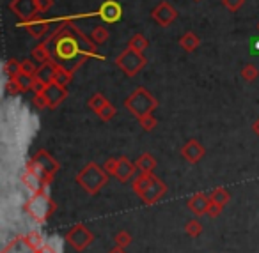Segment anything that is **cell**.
<instances>
[{
    "label": "cell",
    "instance_id": "obj_5",
    "mask_svg": "<svg viewBox=\"0 0 259 253\" xmlns=\"http://www.w3.org/2000/svg\"><path fill=\"white\" fill-rule=\"evenodd\" d=\"M52 209H54V204H52L50 196L45 195L43 191L36 193V195L29 200V204H27V211H29V214L32 218H36L37 221L47 220L48 214L52 213Z\"/></svg>",
    "mask_w": 259,
    "mask_h": 253
},
{
    "label": "cell",
    "instance_id": "obj_22",
    "mask_svg": "<svg viewBox=\"0 0 259 253\" xmlns=\"http://www.w3.org/2000/svg\"><path fill=\"white\" fill-rule=\"evenodd\" d=\"M199 43H201V39H199V37L195 36L194 32H187V34H183V36L180 37V46L183 48L185 52L197 50Z\"/></svg>",
    "mask_w": 259,
    "mask_h": 253
},
{
    "label": "cell",
    "instance_id": "obj_31",
    "mask_svg": "<svg viewBox=\"0 0 259 253\" xmlns=\"http://www.w3.org/2000/svg\"><path fill=\"white\" fill-rule=\"evenodd\" d=\"M114 115H115V107H114V105H110V103H107L100 112H98V117H100L101 121H110Z\"/></svg>",
    "mask_w": 259,
    "mask_h": 253
},
{
    "label": "cell",
    "instance_id": "obj_14",
    "mask_svg": "<svg viewBox=\"0 0 259 253\" xmlns=\"http://www.w3.org/2000/svg\"><path fill=\"white\" fill-rule=\"evenodd\" d=\"M34 161H36V163L39 165L45 172H47V175L50 179H52V175L59 170V163L47 153V150H39V153H37V156L34 158Z\"/></svg>",
    "mask_w": 259,
    "mask_h": 253
},
{
    "label": "cell",
    "instance_id": "obj_33",
    "mask_svg": "<svg viewBox=\"0 0 259 253\" xmlns=\"http://www.w3.org/2000/svg\"><path fill=\"white\" fill-rule=\"evenodd\" d=\"M222 4H224V8H226L227 11L236 13L238 9H240L241 6L245 4V0H222Z\"/></svg>",
    "mask_w": 259,
    "mask_h": 253
},
{
    "label": "cell",
    "instance_id": "obj_1",
    "mask_svg": "<svg viewBox=\"0 0 259 253\" xmlns=\"http://www.w3.org/2000/svg\"><path fill=\"white\" fill-rule=\"evenodd\" d=\"M45 43L48 44V48H52V55L54 61H57L59 64L64 66V62H73L76 61L78 55L82 57H96L98 52L96 46L91 37H87L78 27L73 23L71 18L62 20L61 27L48 37ZM78 64H82V61H76Z\"/></svg>",
    "mask_w": 259,
    "mask_h": 253
},
{
    "label": "cell",
    "instance_id": "obj_38",
    "mask_svg": "<svg viewBox=\"0 0 259 253\" xmlns=\"http://www.w3.org/2000/svg\"><path fill=\"white\" fill-rule=\"evenodd\" d=\"M34 105H36L37 108H45V107H48V105H47V97H45V94H34Z\"/></svg>",
    "mask_w": 259,
    "mask_h": 253
},
{
    "label": "cell",
    "instance_id": "obj_13",
    "mask_svg": "<svg viewBox=\"0 0 259 253\" xmlns=\"http://www.w3.org/2000/svg\"><path fill=\"white\" fill-rule=\"evenodd\" d=\"M22 182L30 193H34V195L43 191V186L47 184V182H45L36 172L30 170V168H25V172H23V175H22Z\"/></svg>",
    "mask_w": 259,
    "mask_h": 253
},
{
    "label": "cell",
    "instance_id": "obj_16",
    "mask_svg": "<svg viewBox=\"0 0 259 253\" xmlns=\"http://www.w3.org/2000/svg\"><path fill=\"white\" fill-rule=\"evenodd\" d=\"M55 64H57V61H50V62H45V64H41L39 68H37V71H36V78L41 80V82H45L47 85H48V83H52V82H54Z\"/></svg>",
    "mask_w": 259,
    "mask_h": 253
},
{
    "label": "cell",
    "instance_id": "obj_6",
    "mask_svg": "<svg viewBox=\"0 0 259 253\" xmlns=\"http://www.w3.org/2000/svg\"><path fill=\"white\" fill-rule=\"evenodd\" d=\"M9 9L20 18V25L29 23L32 18L41 15L39 8H37V0H13L9 4Z\"/></svg>",
    "mask_w": 259,
    "mask_h": 253
},
{
    "label": "cell",
    "instance_id": "obj_15",
    "mask_svg": "<svg viewBox=\"0 0 259 253\" xmlns=\"http://www.w3.org/2000/svg\"><path fill=\"white\" fill-rule=\"evenodd\" d=\"M135 170H137V167H135V163L128 161V158H117V168H115L114 175L119 179V181L126 182L132 175L135 174Z\"/></svg>",
    "mask_w": 259,
    "mask_h": 253
},
{
    "label": "cell",
    "instance_id": "obj_41",
    "mask_svg": "<svg viewBox=\"0 0 259 253\" xmlns=\"http://www.w3.org/2000/svg\"><path fill=\"white\" fill-rule=\"evenodd\" d=\"M257 30H259V23H257Z\"/></svg>",
    "mask_w": 259,
    "mask_h": 253
},
{
    "label": "cell",
    "instance_id": "obj_3",
    "mask_svg": "<svg viewBox=\"0 0 259 253\" xmlns=\"http://www.w3.org/2000/svg\"><path fill=\"white\" fill-rule=\"evenodd\" d=\"M107 179H108L107 170L98 167L96 163H89L87 167H83L82 170H80L78 175H76L78 184L82 186L87 193H91V195L100 191V189L107 184Z\"/></svg>",
    "mask_w": 259,
    "mask_h": 253
},
{
    "label": "cell",
    "instance_id": "obj_35",
    "mask_svg": "<svg viewBox=\"0 0 259 253\" xmlns=\"http://www.w3.org/2000/svg\"><path fill=\"white\" fill-rule=\"evenodd\" d=\"M45 89H47V83L41 82V80H37L36 76H34V83H32V92L34 94H43Z\"/></svg>",
    "mask_w": 259,
    "mask_h": 253
},
{
    "label": "cell",
    "instance_id": "obj_30",
    "mask_svg": "<svg viewBox=\"0 0 259 253\" xmlns=\"http://www.w3.org/2000/svg\"><path fill=\"white\" fill-rule=\"evenodd\" d=\"M16 82H18V85L22 87V90H32L34 76L25 75V73H20V75L16 76Z\"/></svg>",
    "mask_w": 259,
    "mask_h": 253
},
{
    "label": "cell",
    "instance_id": "obj_19",
    "mask_svg": "<svg viewBox=\"0 0 259 253\" xmlns=\"http://www.w3.org/2000/svg\"><path fill=\"white\" fill-rule=\"evenodd\" d=\"M69 241H71L73 244H75L78 249H82L85 244H89V241H91V234L85 230V228L78 227V228H75V230H73L71 234H69Z\"/></svg>",
    "mask_w": 259,
    "mask_h": 253
},
{
    "label": "cell",
    "instance_id": "obj_27",
    "mask_svg": "<svg viewBox=\"0 0 259 253\" xmlns=\"http://www.w3.org/2000/svg\"><path fill=\"white\" fill-rule=\"evenodd\" d=\"M257 76H259V69L255 68L254 64H247L241 69V78H243L245 82H254Z\"/></svg>",
    "mask_w": 259,
    "mask_h": 253
},
{
    "label": "cell",
    "instance_id": "obj_21",
    "mask_svg": "<svg viewBox=\"0 0 259 253\" xmlns=\"http://www.w3.org/2000/svg\"><path fill=\"white\" fill-rule=\"evenodd\" d=\"M32 57H34V61L39 62V64H45V62L54 61V55H52V50L48 48L47 43L37 44V46L32 50Z\"/></svg>",
    "mask_w": 259,
    "mask_h": 253
},
{
    "label": "cell",
    "instance_id": "obj_2",
    "mask_svg": "<svg viewBox=\"0 0 259 253\" xmlns=\"http://www.w3.org/2000/svg\"><path fill=\"white\" fill-rule=\"evenodd\" d=\"M124 107L128 108L135 117L141 119V117H144V115L151 114V112L158 107V101L155 99V96H153L148 89L139 87V89H135L134 92L128 96V99L124 101Z\"/></svg>",
    "mask_w": 259,
    "mask_h": 253
},
{
    "label": "cell",
    "instance_id": "obj_42",
    "mask_svg": "<svg viewBox=\"0 0 259 253\" xmlns=\"http://www.w3.org/2000/svg\"><path fill=\"white\" fill-rule=\"evenodd\" d=\"M195 2H199V0H195Z\"/></svg>",
    "mask_w": 259,
    "mask_h": 253
},
{
    "label": "cell",
    "instance_id": "obj_11",
    "mask_svg": "<svg viewBox=\"0 0 259 253\" xmlns=\"http://www.w3.org/2000/svg\"><path fill=\"white\" fill-rule=\"evenodd\" d=\"M41 15H43V13H41ZM41 15H37L36 18H32L29 23H23L25 30L34 37V39H39V37L47 36L48 30H50V22L41 18Z\"/></svg>",
    "mask_w": 259,
    "mask_h": 253
},
{
    "label": "cell",
    "instance_id": "obj_17",
    "mask_svg": "<svg viewBox=\"0 0 259 253\" xmlns=\"http://www.w3.org/2000/svg\"><path fill=\"white\" fill-rule=\"evenodd\" d=\"M73 80V71L69 68H66V66L62 64H55V73H54V83H59V85L66 87L69 85Z\"/></svg>",
    "mask_w": 259,
    "mask_h": 253
},
{
    "label": "cell",
    "instance_id": "obj_24",
    "mask_svg": "<svg viewBox=\"0 0 259 253\" xmlns=\"http://www.w3.org/2000/svg\"><path fill=\"white\" fill-rule=\"evenodd\" d=\"M34 251H36V249L29 244V241L25 242V241H22V239H18V241L13 242L4 253H34Z\"/></svg>",
    "mask_w": 259,
    "mask_h": 253
},
{
    "label": "cell",
    "instance_id": "obj_29",
    "mask_svg": "<svg viewBox=\"0 0 259 253\" xmlns=\"http://www.w3.org/2000/svg\"><path fill=\"white\" fill-rule=\"evenodd\" d=\"M209 200H211V202H215V204H219V206H224V204H227V200H229V193H227L226 189L219 188V189H215V191L211 193Z\"/></svg>",
    "mask_w": 259,
    "mask_h": 253
},
{
    "label": "cell",
    "instance_id": "obj_12",
    "mask_svg": "<svg viewBox=\"0 0 259 253\" xmlns=\"http://www.w3.org/2000/svg\"><path fill=\"white\" fill-rule=\"evenodd\" d=\"M181 156L188 161V163H197L199 160H202L204 156V147L197 142V140H190L183 145L181 149Z\"/></svg>",
    "mask_w": 259,
    "mask_h": 253
},
{
    "label": "cell",
    "instance_id": "obj_36",
    "mask_svg": "<svg viewBox=\"0 0 259 253\" xmlns=\"http://www.w3.org/2000/svg\"><path fill=\"white\" fill-rule=\"evenodd\" d=\"M37 8L41 13H47L54 8V0H37Z\"/></svg>",
    "mask_w": 259,
    "mask_h": 253
},
{
    "label": "cell",
    "instance_id": "obj_20",
    "mask_svg": "<svg viewBox=\"0 0 259 253\" xmlns=\"http://www.w3.org/2000/svg\"><path fill=\"white\" fill-rule=\"evenodd\" d=\"M135 167H137V170H141V174H153V170L156 167V161L151 154H142L135 161Z\"/></svg>",
    "mask_w": 259,
    "mask_h": 253
},
{
    "label": "cell",
    "instance_id": "obj_37",
    "mask_svg": "<svg viewBox=\"0 0 259 253\" xmlns=\"http://www.w3.org/2000/svg\"><path fill=\"white\" fill-rule=\"evenodd\" d=\"M105 170H107V174H115V168H117V160H114V158H110V160H107V163H105Z\"/></svg>",
    "mask_w": 259,
    "mask_h": 253
},
{
    "label": "cell",
    "instance_id": "obj_23",
    "mask_svg": "<svg viewBox=\"0 0 259 253\" xmlns=\"http://www.w3.org/2000/svg\"><path fill=\"white\" fill-rule=\"evenodd\" d=\"M4 73L8 75V78H16L22 73V61L16 59H9L4 62Z\"/></svg>",
    "mask_w": 259,
    "mask_h": 253
},
{
    "label": "cell",
    "instance_id": "obj_8",
    "mask_svg": "<svg viewBox=\"0 0 259 253\" xmlns=\"http://www.w3.org/2000/svg\"><path fill=\"white\" fill-rule=\"evenodd\" d=\"M43 94H45V97H47L48 108H57L59 105L68 97V90H66V87L59 85V83H54V82L48 83Z\"/></svg>",
    "mask_w": 259,
    "mask_h": 253
},
{
    "label": "cell",
    "instance_id": "obj_10",
    "mask_svg": "<svg viewBox=\"0 0 259 253\" xmlns=\"http://www.w3.org/2000/svg\"><path fill=\"white\" fill-rule=\"evenodd\" d=\"M163 193H165V184H163L160 179H156L155 175H153L151 181H149V184H148V188L142 191L141 198L144 200L146 204H153V202H156V200H158Z\"/></svg>",
    "mask_w": 259,
    "mask_h": 253
},
{
    "label": "cell",
    "instance_id": "obj_7",
    "mask_svg": "<svg viewBox=\"0 0 259 253\" xmlns=\"http://www.w3.org/2000/svg\"><path fill=\"white\" fill-rule=\"evenodd\" d=\"M151 16L160 27H169L170 23L178 18V11L174 6L169 4V2H160V4L151 11Z\"/></svg>",
    "mask_w": 259,
    "mask_h": 253
},
{
    "label": "cell",
    "instance_id": "obj_28",
    "mask_svg": "<svg viewBox=\"0 0 259 253\" xmlns=\"http://www.w3.org/2000/svg\"><path fill=\"white\" fill-rule=\"evenodd\" d=\"M107 103H108V101H107V97H105L103 94H94V96L89 99V107L93 108V110L96 112V114H98V112H100L101 108H103Z\"/></svg>",
    "mask_w": 259,
    "mask_h": 253
},
{
    "label": "cell",
    "instance_id": "obj_32",
    "mask_svg": "<svg viewBox=\"0 0 259 253\" xmlns=\"http://www.w3.org/2000/svg\"><path fill=\"white\" fill-rule=\"evenodd\" d=\"M139 122H141V126L146 129V131H151L153 128H156V119L153 117L151 114H148V115H144V117H141V119H139Z\"/></svg>",
    "mask_w": 259,
    "mask_h": 253
},
{
    "label": "cell",
    "instance_id": "obj_4",
    "mask_svg": "<svg viewBox=\"0 0 259 253\" xmlns=\"http://www.w3.org/2000/svg\"><path fill=\"white\" fill-rule=\"evenodd\" d=\"M146 64H148V59L144 57V54L134 50V48H126V50L115 59V66H117L126 76H130V78L137 76L139 73L146 68Z\"/></svg>",
    "mask_w": 259,
    "mask_h": 253
},
{
    "label": "cell",
    "instance_id": "obj_25",
    "mask_svg": "<svg viewBox=\"0 0 259 253\" xmlns=\"http://www.w3.org/2000/svg\"><path fill=\"white\" fill-rule=\"evenodd\" d=\"M149 46V41L146 39L142 34H135L132 39L128 41V48H134V50H137V52H142L144 54V50Z\"/></svg>",
    "mask_w": 259,
    "mask_h": 253
},
{
    "label": "cell",
    "instance_id": "obj_40",
    "mask_svg": "<svg viewBox=\"0 0 259 253\" xmlns=\"http://www.w3.org/2000/svg\"><path fill=\"white\" fill-rule=\"evenodd\" d=\"M112 253H122L121 249H115V251H112Z\"/></svg>",
    "mask_w": 259,
    "mask_h": 253
},
{
    "label": "cell",
    "instance_id": "obj_9",
    "mask_svg": "<svg viewBox=\"0 0 259 253\" xmlns=\"http://www.w3.org/2000/svg\"><path fill=\"white\" fill-rule=\"evenodd\" d=\"M122 16L121 6L115 0H105L103 4L100 6V18L105 23H117Z\"/></svg>",
    "mask_w": 259,
    "mask_h": 253
},
{
    "label": "cell",
    "instance_id": "obj_18",
    "mask_svg": "<svg viewBox=\"0 0 259 253\" xmlns=\"http://www.w3.org/2000/svg\"><path fill=\"white\" fill-rule=\"evenodd\" d=\"M209 202H211V200L206 198V195H202V193H197V195H194L190 198V202H188V207H190V209L194 211L195 214H202V213H208Z\"/></svg>",
    "mask_w": 259,
    "mask_h": 253
},
{
    "label": "cell",
    "instance_id": "obj_39",
    "mask_svg": "<svg viewBox=\"0 0 259 253\" xmlns=\"http://www.w3.org/2000/svg\"><path fill=\"white\" fill-rule=\"evenodd\" d=\"M252 129H254V133H255V135H259V119L254 122V126H252Z\"/></svg>",
    "mask_w": 259,
    "mask_h": 253
},
{
    "label": "cell",
    "instance_id": "obj_34",
    "mask_svg": "<svg viewBox=\"0 0 259 253\" xmlns=\"http://www.w3.org/2000/svg\"><path fill=\"white\" fill-rule=\"evenodd\" d=\"M36 71H37V66L34 64L32 61H29V59L22 61V73H25V75H30V76H36Z\"/></svg>",
    "mask_w": 259,
    "mask_h": 253
},
{
    "label": "cell",
    "instance_id": "obj_26",
    "mask_svg": "<svg viewBox=\"0 0 259 253\" xmlns=\"http://www.w3.org/2000/svg\"><path fill=\"white\" fill-rule=\"evenodd\" d=\"M91 39H93L96 44L107 43L108 41V30L105 29V27H96V29H93V32H91Z\"/></svg>",
    "mask_w": 259,
    "mask_h": 253
}]
</instances>
